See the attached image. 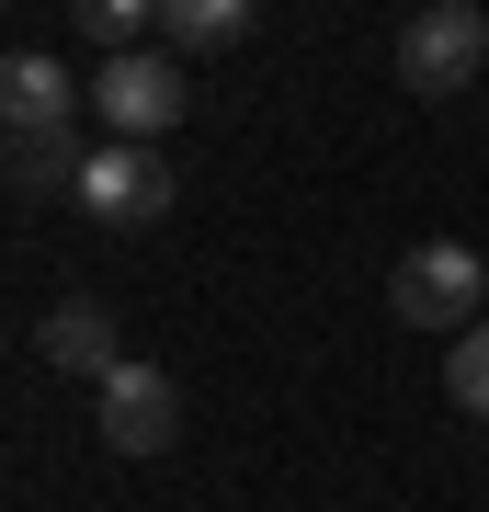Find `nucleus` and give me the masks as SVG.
I'll return each mask as SVG.
<instances>
[{
  "label": "nucleus",
  "mask_w": 489,
  "mask_h": 512,
  "mask_svg": "<svg viewBox=\"0 0 489 512\" xmlns=\"http://www.w3.org/2000/svg\"><path fill=\"white\" fill-rule=\"evenodd\" d=\"M182 103H194V80H182V57H171V46H148V57H103V69H91V114H103L126 148L171 137V126H182Z\"/></svg>",
  "instance_id": "f257e3e1"
},
{
  "label": "nucleus",
  "mask_w": 489,
  "mask_h": 512,
  "mask_svg": "<svg viewBox=\"0 0 489 512\" xmlns=\"http://www.w3.org/2000/svg\"><path fill=\"white\" fill-rule=\"evenodd\" d=\"M478 296H489V262L467 251V239H421L399 274H387V308H399L410 330H455V342H467Z\"/></svg>",
  "instance_id": "f03ea898"
},
{
  "label": "nucleus",
  "mask_w": 489,
  "mask_h": 512,
  "mask_svg": "<svg viewBox=\"0 0 489 512\" xmlns=\"http://www.w3.org/2000/svg\"><path fill=\"white\" fill-rule=\"evenodd\" d=\"M478 69H489V12H478V0H433V12L399 23V80H410L421 103L467 92Z\"/></svg>",
  "instance_id": "7ed1b4c3"
},
{
  "label": "nucleus",
  "mask_w": 489,
  "mask_h": 512,
  "mask_svg": "<svg viewBox=\"0 0 489 512\" xmlns=\"http://www.w3.org/2000/svg\"><path fill=\"white\" fill-rule=\"evenodd\" d=\"M69 205H80V217H103V228H160V217H171V171H160V148H126V137H103Z\"/></svg>",
  "instance_id": "20e7f679"
},
{
  "label": "nucleus",
  "mask_w": 489,
  "mask_h": 512,
  "mask_svg": "<svg viewBox=\"0 0 489 512\" xmlns=\"http://www.w3.org/2000/svg\"><path fill=\"white\" fill-rule=\"evenodd\" d=\"M80 103L91 92L57 69L46 46H12V57H0V114H12V137H80Z\"/></svg>",
  "instance_id": "39448f33"
},
{
  "label": "nucleus",
  "mask_w": 489,
  "mask_h": 512,
  "mask_svg": "<svg viewBox=\"0 0 489 512\" xmlns=\"http://www.w3.org/2000/svg\"><path fill=\"white\" fill-rule=\"evenodd\" d=\"M171 433H182V387L160 365L103 376V444H114V456H171Z\"/></svg>",
  "instance_id": "423d86ee"
},
{
  "label": "nucleus",
  "mask_w": 489,
  "mask_h": 512,
  "mask_svg": "<svg viewBox=\"0 0 489 512\" xmlns=\"http://www.w3.org/2000/svg\"><path fill=\"white\" fill-rule=\"evenodd\" d=\"M46 365H69V376H126V342H114V319L91 308V296H69V308H46Z\"/></svg>",
  "instance_id": "0eeeda50"
},
{
  "label": "nucleus",
  "mask_w": 489,
  "mask_h": 512,
  "mask_svg": "<svg viewBox=\"0 0 489 512\" xmlns=\"http://www.w3.org/2000/svg\"><path fill=\"white\" fill-rule=\"evenodd\" d=\"M160 46H171V57L251 46V0H160Z\"/></svg>",
  "instance_id": "6e6552de"
},
{
  "label": "nucleus",
  "mask_w": 489,
  "mask_h": 512,
  "mask_svg": "<svg viewBox=\"0 0 489 512\" xmlns=\"http://www.w3.org/2000/svg\"><path fill=\"white\" fill-rule=\"evenodd\" d=\"M91 148L80 137H12V194H80Z\"/></svg>",
  "instance_id": "1a4fd4ad"
},
{
  "label": "nucleus",
  "mask_w": 489,
  "mask_h": 512,
  "mask_svg": "<svg viewBox=\"0 0 489 512\" xmlns=\"http://www.w3.org/2000/svg\"><path fill=\"white\" fill-rule=\"evenodd\" d=\"M444 399L467 410V421H489V319L467 330V342H455V365H444Z\"/></svg>",
  "instance_id": "9d476101"
}]
</instances>
